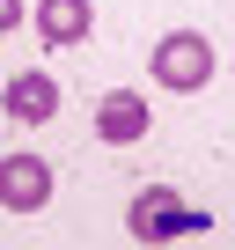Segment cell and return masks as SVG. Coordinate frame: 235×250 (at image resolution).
Instances as JSON below:
<instances>
[{
	"mask_svg": "<svg viewBox=\"0 0 235 250\" xmlns=\"http://www.w3.org/2000/svg\"><path fill=\"white\" fill-rule=\"evenodd\" d=\"M147 74H155V88H169V96H198V88L213 81V44H206V30H169V37L147 52Z\"/></svg>",
	"mask_w": 235,
	"mask_h": 250,
	"instance_id": "1",
	"label": "cell"
},
{
	"mask_svg": "<svg viewBox=\"0 0 235 250\" xmlns=\"http://www.w3.org/2000/svg\"><path fill=\"white\" fill-rule=\"evenodd\" d=\"M147 125H155V110H147L140 88H110V96L96 103V140H103V147H140Z\"/></svg>",
	"mask_w": 235,
	"mask_h": 250,
	"instance_id": "2",
	"label": "cell"
},
{
	"mask_svg": "<svg viewBox=\"0 0 235 250\" xmlns=\"http://www.w3.org/2000/svg\"><path fill=\"white\" fill-rule=\"evenodd\" d=\"M52 199V162L44 155H0V206H8V213H37Z\"/></svg>",
	"mask_w": 235,
	"mask_h": 250,
	"instance_id": "3",
	"label": "cell"
},
{
	"mask_svg": "<svg viewBox=\"0 0 235 250\" xmlns=\"http://www.w3.org/2000/svg\"><path fill=\"white\" fill-rule=\"evenodd\" d=\"M0 110H8L15 125H52V118H59V74H37V66L8 74V88H0Z\"/></svg>",
	"mask_w": 235,
	"mask_h": 250,
	"instance_id": "4",
	"label": "cell"
},
{
	"mask_svg": "<svg viewBox=\"0 0 235 250\" xmlns=\"http://www.w3.org/2000/svg\"><path fill=\"white\" fill-rule=\"evenodd\" d=\"M125 221H133V235H140V243H162V235H176V228H198V213H191L176 191H162V184H147V191L133 199V213H125Z\"/></svg>",
	"mask_w": 235,
	"mask_h": 250,
	"instance_id": "5",
	"label": "cell"
},
{
	"mask_svg": "<svg viewBox=\"0 0 235 250\" xmlns=\"http://www.w3.org/2000/svg\"><path fill=\"white\" fill-rule=\"evenodd\" d=\"M37 37L52 44V52H66V44H81L88 30H96V8H88V0H37Z\"/></svg>",
	"mask_w": 235,
	"mask_h": 250,
	"instance_id": "6",
	"label": "cell"
},
{
	"mask_svg": "<svg viewBox=\"0 0 235 250\" xmlns=\"http://www.w3.org/2000/svg\"><path fill=\"white\" fill-rule=\"evenodd\" d=\"M22 15H30V0H0V37H15V30H22Z\"/></svg>",
	"mask_w": 235,
	"mask_h": 250,
	"instance_id": "7",
	"label": "cell"
}]
</instances>
